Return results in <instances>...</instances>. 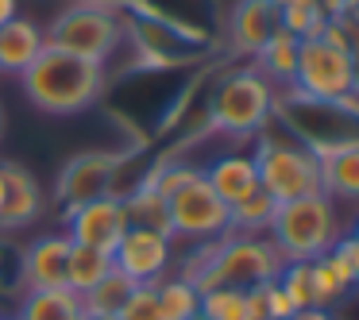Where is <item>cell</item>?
Returning <instances> with one entry per match:
<instances>
[{"label":"cell","instance_id":"cell-15","mask_svg":"<svg viewBox=\"0 0 359 320\" xmlns=\"http://www.w3.org/2000/svg\"><path fill=\"white\" fill-rule=\"evenodd\" d=\"M0 174H4L0 232H12V228H27V224H35V220H39V212H43L39 181H35L20 162H0Z\"/></svg>","mask_w":359,"mask_h":320},{"label":"cell","instance_id":"cell-5","mask_svg":"<svg viewBox=\"0 0 359 320\" xmlns=\"http://www.w3.org/2000/svg\"><path fill=\"white\" fill-rule=\"evenodd\" d=\"M274 93H278V89H274L271 81L255 70V66L228 74V78L217 85V93L209 97L212 127L224 132V135H236V139L263 132V127L271 124Z\"/></svg>","mask_w":359,"mask_h":320},{"label":"cell","instance_id":"cell-9","mask_svg":"<svg viewBox=\"0 0 359 320\" xmlns=\"http://www.w3.org/2000/svg\"><path fill=\"white\" fill-rule=\"evenodd\" d=\"M294 89L320 101H340L351 93V50L332 47L328 39H302L297 43V66H294Z\"/></svg>","mask_w":359,"mask_h":320},{"label":"cell","instance_id":"cell-30","mask_svg":"<svg viewBox=\"0 0 359 320\" xmlns=\"http://www.w3.org/2000/svg\"><path fill=\"white\" fill-rule=\"evenodd\" d=\"M344 297V286L336 281V274L325 266V258H313V309H328Z\"/></svg>","mask_w":359,"mask_h":320},{"label":"cell","instance_id":"cell-4","mask_svg":"<svg viewBox=\"0 0 359 320\" xmlns=\"http://www.w3.org/2000/svg\"><path fill=\"white\" fill-rule=\"evenodd\" d=\"M344 235L340 224V209L328 193H309L297 197V201H282L271 216V228H266V239L278 247V255L286 263L294 258H320L336 239Z\"/></svg>","mask_w":359,"mask_h":320},{"label":"cell","instance_id":"cell-44","mask_svg":"<svg viewBox=\"0 0 359 320\" xmlns=\"http://www.w3.org/2000/svg\"><path fill=\"white\" fill-rule=\"evenodd\" d=\"M355 8H359V0H355Z\"/></svg>","mask_w":359,"mask_h":320},{"label":"cell","instance_id":"cell-23","mask_svg":"<svg viewBox=\"0 0 359 320\" xmlns=\"http://www.w3.org/2000/svg\"><path fill=\"white\" fill-rule=\"evenodd\" d=\"M155 297H158V320H201V293L186 278L155 281Z\"/></svg>","mask_w":359,"mask_h":320},{"label":"cell","instance_id":"cell-16","mask_svg":"<svg viewBox=\"0 0 359 320\" xmlns=\"http://www.w3.org/2000/svg\"><path fill=\"white\" fill-rule=\"evenodd\" d=\"M43 47V27L27 16H12L8 24H0V74H24Z\"/></svg>","mask_w":359,"mask_h":320},{"label":"cell","instance_id":"cell-43","mask_svg":"<svg viewBox=\"0 0 359 320\" xmlns=\"http://www.w3.org/2000/svg\"><path fill=\"white\" fill-rule=\"evenodd\" d=\"M0 127H4V112H0Z\"/></svg>","mask_w":359,"mask_h":320},{"label":"cell","instance_id":"cell-1","mask_svg":"<svg viewBox=\"0 0 359 320\" xmlns=\"http://www.w3.org/2000/svg\"><path fill=\"white\" fill-rule=\"evenodd\" d=\"M197 255H189V263L182 266L178 278H186L197 293L205 289H255L278 278L282 263L266 235H243V232H228L220 239L209 243H194Z\"/></svg>","mask_w":359,"mask_h":320},{"label":"cell","instance_id":"cell-40","mask_svg":"<svg viewBox=\"0 0 359 320\" xmlns=\"http://www.w3.org/2000/svg\"><path fill=\"white\" fill-rule=\"evenodd\" d=\"M0 204H4V174H0Z\"/></svg>","mask_w":359,"mask_h":320},{"label":"cell","instance_id":"cell-26","mask_svg":"<svg viewBox=\"0 0 359 320\" xmlns=\"http://www.w3.org/2000/svg\"><path fill=\"white\" fill-rule=\"evenodd\" d=\"M201 320H251L248 293L243 289H205L201 293Z\"/></svg>","mask_w":359,"mask_h":320},{"label":"cell","instance_id":"cell-8","mask_svg":"<svg viewBox=\"0 0 359 320\" xmlns=\"http://www.w3.org/2000/svg\"><path fill=\"white\" fill-rule=\"evenodd\" d=\"M166 209H170L174 239L209 243V239H220V235L232 232V209L212 193V186L205 181L201 170L166 197Z\"/></svg>","mask_w":359,"mask_h":320},{"label":"cell","instance_id":"cell-42","mask_svg":"<svg viewBox=\"0 0 359 320\" xmlns=\"http://www.w3.org/2000/svg\"><path fill=\"white\" fill-rule=\"evenodd\" d=\"M0 320H16V316H4V312H0Z\"/></svg>","mask_w":359,"mask_h":320},{"label":"cell","instance_id":"cell-7","mask_svg":"<svg viewBox=\"0 0 359 320\" xmlns=\"http://www.w3.org/2000/svg\"><path fill=\"white\" fill-rule=\"evenodd\" d=\"M255 174L259 189L274 201H297V197L320 193V158L309 155L305 147H297L294 139H271L259 135L255 147Z\"/></svg>","mask_w":359,"mask_h":320},{"label":"cell","instance_id":"cell-29","mask_svg":"<svg viewBox=\"0 0 359 320\" xmlns=\"http://www.w3.org/2000/svg\"><path fill=\"white\" fill-rule=\"evenodd\" d=\"M320 258H325V266L336 274V281H340V286H344V293H348V289L355 286V263H351V239H348V235H340V239H336V243H332V247H328Z\"/></svg>","mask_w":359,"mask_h":320},{"label":"cell","instance_id":"cell-32","mask_svg":"<svg viewBox=\"0 0 359 320\" xmlns=\"http://www.w3.org/2000/svg\"><path fill=\"white\" fill-rule=\"evenodd\" d=\"M263 297H266V320H294L297 316V305L290 301V293L278 286V281H266Z\"/></svg>","mask_w":359,"mask_h":320},{"label":"cell","instance_id":"cell-33","mask_svg":"<svg viewBox=\"0 0 359 320\" xmlns=\"http://www.w3.org/2000/svg\"><path fill=\"white\" fill-rule=\"evenodd\" d=\"M317 8L325 12L328 20H336V16H344L348 8H355V0H317Z\"/></svg>","mask_w":359,"mask_h":320},{"label":"cell","instance_id":"cell-19","mask_svg":"<svg viewBox=\"0 0 359 320\" xmlns=\"http://www.w3.org/2000/svg\"><path fill=\"white\" fill-rule=\"evenodd\" d=\"M320 193L332 201H359V147L320 158Z\"/></svg>","mask_w":359,"mask_h":320},{"label":"cell","instance_id":"cell-35","mask_svg":"<svg viewBox=\"0 0 359 320\" xmlns=\"http://www.w3.org/2000/svg\"><path fill=\"white\" fill-rule=\"evenodd\" d=\"M294 320H332V316H328V309H302Z\"/></svg>","mask_w":359,"mask_h":320},{"label":"cell","instance_id":"cell-37","mask_svg":"<svg viewBox=\"0 0 359 320\" xmlns=\"http://www.w3.org/2000/svg\"><path fill=\"white\" fill-rule=\"evenodd\" d=\"M348 239H351V235H348ZM351 263H355V286H359V243L355 239H351Z\"/></svg>","mask_w":359,"mask_h":320},{"label":"cell","instance_id":"cell-17","mask_svg":"<svg viewBox=\"0 0 359 320\" xmlns=\"http://www.w3.org/2000/svg\"><path fill=\"white\" fill-rule=\"evenodd\" d=\"M205 181L212 186V193L232 209L243 197H251L259 189V174H255V155H220L209 170H201Z\"/></svg>","mask_w":359,"mask_h":320},{"label":"cell","instance_id":"cell-24","mask_svg":"<svg viewBox=\"0 0 359 320\" xmlns=\"http://www.w3.org/2000/svg\"><path fill=\"white\" fill-rule=\"evenodd\" d=\"M132 289H135L132 278H124L120 270H112L109 278L101 281V286H93L86 297H81V305H86V316H89V320H93V316H116L120 305L132 297Z\"/></svg>","mask_w":359,"mask_h":320},{"label":"cell","instance_id":"cell-3","mask_svg":"<svg viewBox=\"0 0 359 320\" xmlns=\"http://www.w3.org/2000/svg\"><path fill=\"white\" fill-rule=\"evenodd\" d=\"M27 101L50 116H78L93 109L104 93V66L66 55L58 47H43L39 58L20 74Z\"/></svg>","mask_w":359,"mask_h":320},{"label":"cell","instance_id":"cell-2","mask_svg":"<svg viewBox=\"0 0 359 320\" xmlns=\"http://www.w3.org/2000/svg\"><path fill=\"white\" fill-rule=\"evenodd\" d=\"M271 120H278L290 139L317 158L359 147V97L355 93L340 97V101H320V97H309L302 89L286 85L274 93Z\"/></svg>","mask_w":359,"mask_h":320},{"label":"cell","instance_id":"cell-12","mask_svg":"<svg viewBox=\"0 0 359 320\" xmlns=\"http://www.w3.org/2000/svg\"><path fill=\"white\" fill-rule=\"evenodd\" d=\"M174 263V239L147 228H128L124 239L112 247V266H116L124 278H132L135 286H155L166 278Z\"/></svg>","mask_w":359,"mask_h":320},{"label":"cell","instance_id":"cell-18","mask_svg":"<svg viewBox=\"0 0 359 320\" xmlns=\"http://www.w3.org/2000/svg\"><path fill=\"white\" fill-rule=\"evenodd\" d=\"M16 320H89L74 289H27Z\"/></svg>","mask_w":359,"mask_h":320},{"label":"cell","instance_id":"cell-38","mask_svg":"<svg viewBox=\"0 0 359 320\" xmlns=\"http://www.w3.org/2000/svg\"><path fill=\"white\" fill-rule=\"evenodd\" d=\"M271 4H274V8L282 12V8H290V4H302V0H271Z\"/></svg>","mask_w":359,"mask_h":320},{"label":"cell","instance_id":"cell-34","mask_svg":"<svg viewBox=\"0 0 359 320\" xmlns=\"http://www.w3.org/2000/svg\"><path fill=\"white\" fill-rule=\"evenodd\" d=\"M12 16H20V0H0V24H8Z\"/></svg>","mask_w":359,"mask_h":320},{"label":"cell","instance_id":"cell-25","mask_svg":"<svg viewBox=\"0 0 359 320\" xmlns=\"http://www.w3.org/2000/svg\"><path fill=\"white\" fill-rule=\"evenodd\" d=\"M278 209L274 197H266L263 189H255L251 197H243L240 204H232V232H243V235H259L271 228V216Z\"/></svg>","mask_w":359,"mask_h":320},{"label":"cell","instance_id":"cell-36","mask_svg":"<svg viewBox=\"0 0 359 320\" xmlns=\"http://www.w3.org/2000/svg\"><path fill=\"white\" fill-rule=\"evenodd\" d=\"M351 93L359 97V50H351Z\"/></svg>","mask_w":359,"mask_h":320},{"label":"cell","instance_id":"cell-28","mask_svg":"<svg viewBox=\"0 0 359 320\" xmlns=\"http://www.w3.org/2000/svg\"><path fill=\"white\" fill-rule=\"evenodd\" d=\"M274 281L290 293V301L297 305V312L313 309V263H305V258L282 263V270H278V278H274Z\"/></svg>","mask_w":359,"mask_h":320},{"label":"cell","instance_id":"cell-11","mask_svg":"<svg viewBox=\"0 0 359 320\" xmlns=\"http://www.w3.org/2000/svg\"><path fill=\"white\" fill-rule=\"evenodd\" d=\"M62 228H66V235H70V243L97 247V251H109L112 255V247H116L128 232L124 197L109 193V197L78 204V209H62Z\"/></svg>","mask_w":359,"mask_h":320},{"label":"cell","instance_id":"cell-22","mask_svg":"<svg viewBox=\"0 0 359 320\" xmlns=\"http://www.w3.org/2000/svg\"><path fill=\"white\" fill-rule=\"evenodd\" d=\"M297 43L290 32H278L271 43H266L263 50L255 55V70L263 74L266 81H271L274 89H286L290 81H294V66H297Z\"/></svg>","mask_w":359,"mask_h":320},{"label":"cell","instance_id":"cell-13","mask_svg":"<svg viewBox=\"0 0 359 320\" xmlns=\"http://www.w3.org/2000/svg\"><path fill=\"white\" fill-rule=\"evenodd\" d=\"M70 235L47 232L24 247V286L27 289H66V266H70Z\"/></svg>","mask_w":359,"mask_h":320},{"label":"cell","instance_id":"cell-41","mask_svg":"<svg viewBox=\"0 0 359 320\" xmlns=\"http://www.w3.org/2000/svg\"><path fill=\"white\" fill-rule=\"evenodd\" d=\"M93 320H120V316H93Z\"/></svg>","mask_w":359,"mask_h":320},{"label":"cell","instance_id":"cell-27","mask_svg":"<svg viewBox=\"0 0 359 320\" xmlns=\"http://www.w3.org/2000/svg\"><path fill=\"white\" fill-rule=\"evenodd\" d=\"M328 16L317 8V0H302V4H290L282 8V32H290L294 39H317L325 32Z\"/></svg>","mask_w":359,"mask_h":320},{"label":"cell","instance_id":"cell-39","mask_svg":"<svg viewBox=\"0 0 359 320\" xmlns=\"http://www.w3.org/2000/svg\"><path fill=\"white\" fill-rule=\"evenodd\" d=\"M348 235H351V239H355V243H359V216H355V220H351V232H348Z\"/></svg>","mask_w":359,"mask_h":320},{"label":"cell","instance_id":"cell-14","mask_svg":"<svg viewBox=\"0 0 359 320\" xmlns=\"http://www.w3.org/2000/svg\"><path fill=\"white\" fill-rule=\"evenodd\" d=\"M278 32H282V12L274 8L271 0H240L232 8V16H228L232 47L248 58H255Z\"/></svg>","mask_w":359,"mask_h":320},{"label":"cell","instance_id":"cell-6","mask_svg":"<svg viewBox=\"0 0 359 320\" xmlns=\"http://www.w3.org/2000/svg\"><path fill=\"white\" fill-rule=\"evenodd\" d=\"M43 39H47V47L104 66L124 43V24L104 4H74V8L58 12L55 24L43 32Z\"/></svg>","mask_w":359,"mask_h":320},{"label":"cell","instance_id":"cell-20","mask_svg":"<svg viewBox=\"0 0 359 320\" xmlns=\"http://www.w3.org/2000/svg\"><path fill=\"white\" fill-rule=\"evenodd\" d=\"M124 212H128V228H147V232H158L166 239H174L166 197L155 193L151 186H135L132 193H124Z\"/></svg>","mask_w":359,"mask_h":320},{"label":"cell","instance_id":"cell-10","mask_svg":"<svg viewBox=\"0 0 359 320\" xmlns=\"http://www.w3.org/2000/svg\"><path fill=\"white\" fill-rule=\"evenodd\" d=\"M128 155H112V151H86V155H74L70 162L58 174L55 197L62 209H78L86 201L116 193V178L124 170Z\"/></svg>","mask_w":359,"mask_h":320},{"label":"cell","instance_id":"cell-21","mask_svg":"<svg viewBox=\"0 0 359 320\" xmlns=\"http://www.w3.org/2000/svg\"><path fill=\"white\" fill-rule=\"evenodd\" d=\"M112 270H116V266H112L109 251H97V247H81V243H74V247H70V266H66V289H74L78 297H86L89 289L101 286Z\"/></svg>","mask_w":359,"mask_h":320},{"label":"cell","instance_id":"cell-31","mask_svg":"<svg viewBox=\"0 0 359 320\" xmlns=\"http://www.w3.org/2000/svg\"><path fill=\"white\" fill-rule=\"evenodd\" d=\"M120 320H158V297H155V286H135L132 297L120 305L116 312Z\"/></svg>","mask_w":359,"mask_h":320}]
</instances>
